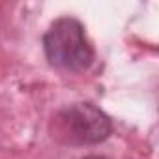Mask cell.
Masks as SVG:
<instances>
[{"label": "cell", "mask_w": 159, "mask_h": 159, "mask_svg": "<svg viewBox=\"0 0 159 159\" xmlns=\"http://www.w3.org/2000/svg\"><path fill=\"white\" fill-rule=\"evenodd\" d=\"M45 56L51 66L66 71H84L94 62L84 26L73 17L56 19L43 36Z\"/></svg>", "instance_id": "obj_1"}, {"label": "cell", "mask_w": 159, "mask_h": 159, "mask_svg": "<svg viewBox=\"0 0 159 159\" xmlns=\"http://www.w3.org/2000/svg\"><path fill=\"white\" fill-rule=\"evenodd\" d=\"M52 137L64 144H98L112 133L111 118L92 103H73L52 118Z\"/></svg>", "instance_id": "obj_2"}, {"label": "cell", "mask_w": 159, "mask_h": 159, "mask_svg": "<svg viewBox=\"0 0 159 159\" xmlns=\"http://www.w3.org/2000/svg\"><path fill=\"white\" fill-rule=\"evenodd\" d=\"M84 159H107V157H101V155H90V157H84Z\"/></svg>", "instance_id": "obj_3"}]
</instances>
